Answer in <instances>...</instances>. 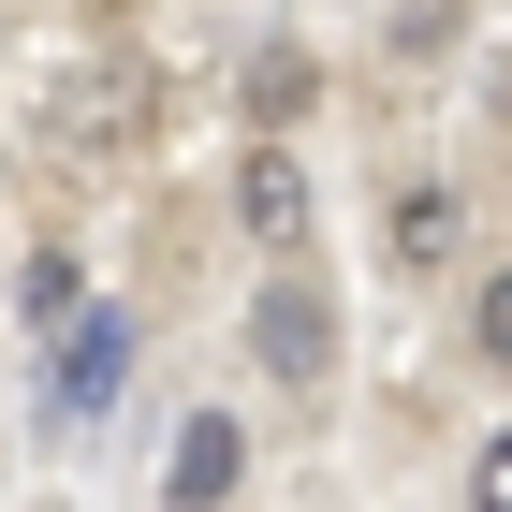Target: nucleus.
<instances>
[{
	"mask_svg": "<svg viewBox=\"0 0 512 512\" xmlns=\"http://www.w3.org/2000/svg\"><path fill=\"white\" fill-rule=\"evenodd\" d=\"M249 366H264V381H293V395L337 381V293H322L308 264H278L264 293H249Z\"/></svg>",
	"mask_w": 512,
	"mask_h": 512,
	"instance_id": "f257e3e1",
	"label": "nucleus"
},
{
	"mask_svg": "<svg viewBox=\"0 0 512 512\" xmlns=\"http://www.w3.org/2000/svg\"><path fill=\"white\" fill-rule=\"evenodd\" d=\"M118 395H132V308H74L44 366V425H103Z\"/></svg>",
	"mask_w": 512,
	"mask_h": 512,
	"instance_id": "f03ea898",
	"label": "nucleus"
},
{
	"mask_svg": "<svg viewBox=\"0 0 512 512\" xmlns=\"http://www.w3.org/2000/svg\"><path fill=\"white\" fill-rule=\"evenodd\" d=\"M235 483H249V425L235 410H191L176 454H161V498H235Z\"/></svg>",
	"mask_w": 512,
	"mask_h": 512,
	"instance_id": "7ed1b4c3",
	"label": "nucleus"
},
{
	"mask_svg": "<svg viewBox=\"0 0 512 512\" xmlns=\"http://www.w3.org/2000/svg\"><path fill=\"white\" fill-rule=\"evenodd\" d=\"M235 220H249L264 249H293V235H308V176H293L278 147H249V176H235Z\"/></svg>",
	"mask_w": 512,
	"mask_h": 512,
	"instance_id": "20e7f679",
	"label": "nucleus"
},
{
	"mask_svg": "<svg viewBox=\"0 0 512 512\" xmlns=\"http://www.w3.org/2000/svg\"><path fill=\"white\" fill-rule=\"evenodd\" d=\"M15 308H30V322H74V308H88L74 249H30V264H15Z\"/></svg>",
	"mask_w": 512,
	"mask_h": 512,
	"instance_id": "39448f33",
	"label": "nucleus"
},
{
	"mask_svg": "<svg viewBox=\"0 0 512 512\" xmlns=\"http://www.w3.org/2000/svg\"><path fill=\"white\" fill-rule=\"evenodd\" d=\"M454 249V191H395V264H439Z\"/></svg>",
	"mask_w": 512,
	"mask_h": 512,
	"instance_id": "423d86ee",
	"label": "nucleus"
},
{
	"mask_svg": "<svg viewBox=\"0 0 512 512\" xmlns=\"http://www.w3.org/2000/svg\"><path fill=\"white\" fill-rule=\"evenodd\" d=\"M469 352H483V366H498V381H512V264L483 278V308H469Z\"/></svg>",
	"mask_w": 512,
	"mask_h": 512,
	"instance_id": "0eeeda50",
	"label": "nucleus"
},
{
	"mask_svg": "<svg viewBox=\"0 0 512 512\" xmlns=\"http://www.w3.org/2000/svg\"><path fill=\"white\" fill-rule=\"evenodd\" d=\"M469 483H483V498L512 512V439H483V469H469Z\"/></svg>",
	"mask_w": 512,
	"mask_h": 512,
	"instance_id": "6e6552de",
	"label": "nucleus"
}]
</instances>
